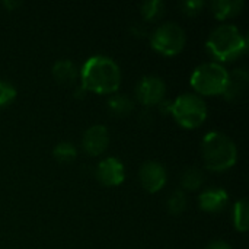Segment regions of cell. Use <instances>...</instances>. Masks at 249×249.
Wrapping results in <instances>:
<instances>
[{"label":"cell","instance_id":"obj_1","mask_svg":"<svg viewBox=\"0 0 249 249\" xmlns=\"http://www.w3.org/2000/svg\"><path fill=\"white\" fill-rule=\"evenodd\" d=\"M82 88L95 93H114L121 83L118 64L107 55H93L88 58L80 70Z\"/></svg>","mask_w":249,"mask_h":249},{"label":"cell","instance_id":"obj_2","mask_svg":"<svg viewBox=\"0 0 249 249\" xmlns=\"http://www.w3.org/2000/svg\"><path fill=\"white\" fill-rule=\"evenodd\" d=\"M201 150L206 168L214 172L232 168L238 159L236 144L231 137L220 131L207 133L203 139Z\"/></svg>","mask_w":249,"mask_h":249},{"label":"cell","instance_id":"obj_3","mask_svg":"<svg viewBox=\"0 0 249 249\" xmlns=\"http://www.w3.org/2000/svg\"><path fill=\"white\" fill-rule=\"evenodd\" d=\"M207 50L220 61H232L247 50V39L233 25H220L209 36Z\"/></svg>","mask_w":249,"mask_h":249},{"label":"cell","instance_id":"obj_4","mask_svg":"<svg viewBox=\"0 0 249 249\" xmlns=\"http://www.w3.org/2000/svg\"><path fill=\"white\" fill-rule=\"evenodd\" d=\"M171 112L179 125L185 128H197L207 118V105L201 96L196 93H184L171 102Z\"/></svg>","mask_w":249,"mask_h":249},{"label":"cell","instance_id":"obj_5","mask_svg":"<svg viewBox=\"0 0 249 249\" xmlns=\"http://www.w3.org/2000/svg\"><path fill=\"white\" fill-rule=\"evenodd\" d=\"M228 71L217 63L200 64L191 74L193 88L203 95H220L228 83Z\"/></svg>","mask_w":249,"mask_h":249},{"label":"cell","instance_id":"obj_6","mask_svg":"<svg viewBox=\"0 0 249 249\" xmlns=\"http://www.w3.org/2000/svg\"><path fill=\"white\" fill-rule=\"evenodd\" d=\"M185 31L175 22L159 25L150 35L152 47L165 55H175L185 47Z\"/></svg>","mask_w":249,"mask_h":249},{"label":"cell","instance_id":"obj_7","mask_svg":"<svg viewBox=\"0 0 249 249\" xmlns=\"http://www.w3.org/2000/svg\"><path fill=\"white\" fill-rule=\"evenodd\" d=\"M166 93V83L158 76H144L136 86V96L143 105H159Z\"/></svg>","mask_w":249,"mask_h":249},{"label":"cell","instance_id":"obj_8","mask_svg":"<svg viewBox=\"0 0 249 249\" xmlns=\"http://www.w3.org/2000/svg\"><path fill=\"white\" fill-rule=\"evenodd\" d=\"M139 178L144 190L149 193H158L166 184V171L158 162H146L140 166Z\"/></svg>","mask_w":249,"mask_h":249},{"label":"cell","instance_id":"obj_9","mask_svg":"<svg viewBox=\"0 0 249 249\" xmlns=\"http://www.w3.org/2000/svg\"><path fill=\"white\" fill-rule=\"evenodd\" d=\"M109 144V134L105 125L96 124L89 127L82 139V146L86 153L90 156H99L102 155Z\"/></svg>","mask_w":249,"mask_h":249},{"label":"cell","instance_id":"obj_10","mask_svg":"<svg viewBox=\"0 0 249 249\" xmlns=\"http://www.w3.org/2000/svg\"><path fill=\"white\" fill-rule=\"evenodd\" d=\"M96 175L99 182L105 187H115L124 181L125 169L117 158H107L98 165Z\"/></svg>","mask_w":249,"mask_h":249},{"label":"cell","instance_id":"obj_11","mask_svg":"<svg viewBox=\"0 0 249 249\" xmlns=\"http://www.w3.org/2000/svg\"><path fill=\"white\" fill-rule=\"evenodd\" d=\"M249 74L245 69H235L232 73L228 74V83L223 90V95L228 101H236L239 99L248 86Z\"/></svg>","mask_w":249,"mask_h":249},{"label":"cell","instance_id":"obj_12","mask_svg":"<svg viewBox=\"0 0 249 249\" xmlns=\"http://www.w3.org/2000/svg\"><path fill=\"white\" fill-rule=\"evenodd\" d=\"M229 200V196L222 188H209L204 190L198 197V204L204 212L216 213L220 212Z\"/></svg>","mask_w":249,"mask_h":249},{"label":"cell","instance_id":"obj_13","mask_svg":"<svg viewBox=\"0 0 249 249\" xmlns=\"http://www.w3.org/2000/svg\"><path fill=\"white\" fill-rule=\"evenodd\" d=\"M244 9V1L242 0H214L212 3V10L214 16L220 20L229 19L241 13Z\"/></svg>","mask_w":249,"mask_h":249},{"label":"cell","instance_id":"obj_14","mask_svg":"<svg viewBox=\"0 0 249 249\" xmlns=\"http://www.w3.org/2000/svg\"><path fill=\"white\" fill-rule=\"evenodd\" d=\"M53 77L61 85H70L77 77V69L70 60H58L53 66Z\"/></svg>","mask_w":249,"mask_h":249},{"label":"cell","instance_id":"obj_15","mask_svg":"<svg viewBox=\"0 0 249 249\" xmlns=\"http://www.w3.org/2000/svg\"><path fill=\"white\" fill-rule=\"evenodd\" d=\"M134 105L131 99L125 95H114L108 101V109L117 117H125L133 111Z\"/></svg>","mask_w":249,"mask_h":249},{"label":"cell","instance_id":"obj_16","mask_svg":"<svg viewBox=\"0 0 249 249\" xmlns=\"http://www.w3.org/2000/svg\"><path fill=\"white\" fill-rule=\"evenodd\" d=\"M233 223L235 228L239 232H247L249 228V214H248V200L242 198L235 204L233 209Z\"/></svg>","mask_w":249,"mask_h":249},{"label":"cell","instance_id":"obj_17","mask_svg":"<svg viewBox=\"0 0 249 249\" xmlns=\"http://www.w3.org/2000/svg\"><path fill=\"white\" fill-rule=\"evenodd\" d=\"M204 184V174L201 169L193 166V168H188L184 174H182V178H181V185L185 188V190H198L201 185Z\"/></svg>","mask_w":249,"mask_h":249},{"label":"cell","instance_id":"obj_18","mask_svg":"<svg viewBox=\"0 0 249 249\" xmlns=\"http://www.w3.org/2000/svg\"><path fill=\"white\" fill-rule=\"evenodd\" d=\"M142 10V16L147 20V22H153L158 20L163 16L165 13V3L160 0H152V1H146L142 4L140 7Z\"/></svg>","mask_w":249,"mask_h":249},{"label":"cell","instance_id":"obj_19","mask_svg":"<svg viewBox=\"0 0 249 249\" xmlns=\"http://www.w3.org/2000/svg\"><path fill=\"white\" fill-rule=\"evenodd\" d=\"M53 155H54V158H55L58 162H61V163H70L73 159H76L77 150H76V147H74L71 143H69V142H61V143H58V144L54 147Z\"/></svg>","mask_w":249,"mask_h":249},{"label":"cell","instance_id":"obj_20","mask_svg":"<svg viewBox=\"0 0 249 249\" xmlns=\"http://www.w3.org/2000/svg\"><path fill=\"white\" fill-rule=\"evenodd\" d=\"M185 207H187V197H185L184 191L175 190L171 194L169 200H168V210H169V213L178 216V214L184 213Z\"/></svg>","mask_w":249,"mask_h":249},{"label":"cell","instance_id":"obj_21","mask_svg":"<svg viewBox=\"0 0 249 249\" xmlns=\"http://www.w3.org/2000/svg\"><path fill=\"white\" fill-rule=\"evenodd\" d=\"M16 98V89L12 83L0 80V108L6 107Z\"/></svg>","mask_w":249,"mask_h":249},{"label":"cell","instance_id":"obj_22","mask_svg":"<svg viewBox=\"0 0 249 249\" xmlns=\"http://www.w3.org/2000/svg\"><path fill=\"white\" fill-rule=\"evenodd\" d=\"M204 7V1L203 0H187L184 3H181V9L185 15L188 16H194L198 15L200 10Z\"/></svg>","mask_w":249,"mask_h":249},{"label":"cell","instance_id":"obj_23","mask_svg":"<svg viewBox=\"0 0 249 249\" xmlns=\"http://www.w3.org/2000/svg\"><path fill=\"white\" fill-rule=\"evenodd\" d=\"M206 249H232L229 247V244H226L225 241H213L207 245Z\"/></svg>","mask_w":249,"mask_h":249},{"label":"cell","instance_id":"obj_24","mask_svg":"<svg viewBox=\"0 0 249 249\" xmlns=\"http://www.w3.org/2000/svg\"><path fill=\"white\" fill-rule=\"evenodd\" d=\"M3 4H4V6H6L7 9H12V7H18V6H19L20 3H19V1H16V3H15V1H4Z\"/></svg>","mask_w":249,"mask_h":249}]
</instances>
